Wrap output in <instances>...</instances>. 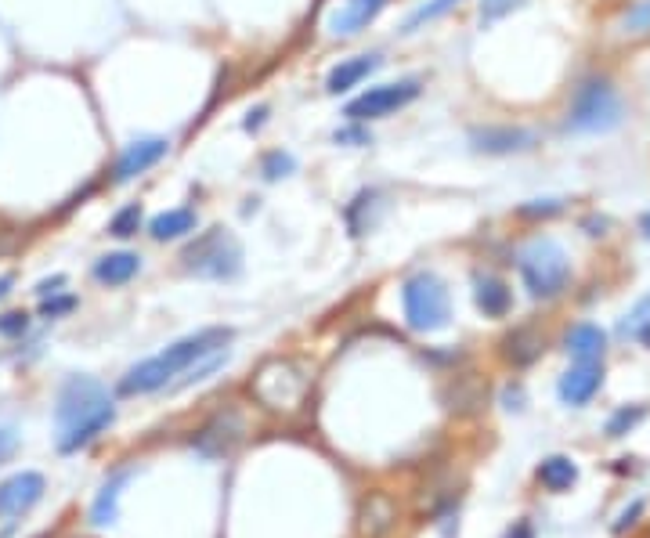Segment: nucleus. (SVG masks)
Returning <instances> with one entry per match:
<instances>
[{
    "mask_svg": "<svg viewBox=\"0 0 650 538\" xmlns=\"http://www.w3.org/2000/svg\"><path fill=\"white\" fill-rule=\"evenodd\" d=\"M307 390H311V376L297 358H268L253 372L250 380V394L264 405L268 412H297L307 401Z\"/></svg>",
    "mask_w": 650,
    "mask_h": 538,
    "instance_id": "obj_3",
    "label": "nucleus"
},
{
    "mask_svg": "<svg viewBox=\"0 0 650 538\" xmlns=\"http://www.w3.org/2000/svg\"><path fill=\"white\" fill-rule=\"evenodd\" d=\"M474 149L477 152H488V156H506V152H524L531 149V134L520 127H484V130H474Z\"/></svg>",
    "mask_w": 650,
    "mask_h": 538,
    "instance_id": "obj_17",
    "label": "nucleus"
},
{
    "mask_svg": "<svg viewBox=\"0 0 650 538\" xmlns=\"http://www.w3.org/2000/svg\"><path fill=\"white\" fill-rule=\"evenodd\" d=\"M138 271H141V257H138V253H130V250L105 253V257L94 260V279L102 282V286H109V289L127 286Z\"/></svg>",
    "mask_w": 650,
    "mask_h": 538,
    "instance_id": "obj_20",
    "label": "nucleus"
},
{
    "mask_svg": "<svg viewBox=\"0 0 650 538\" xmlns=\"http://www.w3.org/2000/svg\"><path fill=\"white\" fill-rule=\"evenodd\" d=\"M242 434H246L242 416L235 409H224L192 437V448L203 455V459H228V455L239 448Z\"/></svg>",
    "mask_w": 650,
    "mask_h": 538,
    "instance_id": "obj_9",
    "label": "nucleus"
},
{
    "mask_svg": "<svg viewBox=\"0 0 650 538\" xmlns=\"http://www.w3.org/2000/svg\"><path fill=\"white\" fill-rule=\"evenodd\" d=\"M380 192H372V188H365V192H358L351 199V206L344 210V217H347V228H351V235L354 239H362L365 235V228H372L376 224V217H372V210H380Z\"/></svg>",
    "mask_w": 650,
    "mask_h": 538,
    "instance_id": "obj_22",
    "label": "nucleus"
},
{
    "mask_svg": "<svg viewBox=\"0 0 650 538\" xmlns=\"http://www.w3.org/2000/svg\"><path fill=\"white\" fill-rule=\"evenodd\" d=\"M47 492L44 474L37 470H22V474L8 477L0 484V517H22L26 510H33Z\"/></svg>",
    "mask_w": 650,
    "mask_h": 538,
    "instance_id": "obj_12",
    "label": "nucleus"
},
{
    "mask_svg": "<svg viewBox=\"0 0 650 538\" xmlns=\"http://www.w3.org/2000/svg\"><path fill=\"white\" fill-rule=\"evenodd\" d=\"M600 387H604L600 362H589V365L575 362V369H567L564 380H560V398H564V405H589Z\"/></svg>",
    "mask_w": 650,
    "mask_h": 538,
    "instance_id": "obj_15",
    "label": "nucleus"
},
{
    "mask_svg": "<svg viewBox=\"0 0 650 538\" xmlns=\"http://www.w3.org/2000/svg\"><path fill=\"white\" fill-rule=\"evenodd\" d=\"M423 91L419 80H398V84H376L365 94L351 98L344 105V116L351 123H372V120H387L394 112H401L405 105H412Z\"/></svg>",
    "mask_w": 650,
    "mask_h": 538,
    "instance_id": "obj_8",
    "label": "nucleus"
},
{
    "mask_svg": "<svg viewBox=\"0 0 650 538\" xmlns=\"http://www.w3.org/2000/svg\"><path fill=\"white\" fill-rule=\"evenodd\" d=\"M199 228V214L192 206H174V210H163L149 221V235L156 242H174V239H188V235Z\"/></svg>",
    "mask_w": 650,
    "mask_h": 538,
    "instance_id": "obj_19",
    "label": "nucleus"
},
{
    "mask_svg": "<svg viewBox=\"0 0 650 538\" xmlns=\"http://www.w3.org/2000/svg\"><path fill=\"white\" fill-rule=\"evenodd\" d=\"M333 141H336V145H369L372 134L362 127V123H351V127H340V130H336Z\"/></svg>",
    "mask_w": 650,
    "mask_h": 538,
    "instance_id": "obj_32",
    "label": "nucleus"
},
{
    "mask_svg": "<svg viewBox=\"0 0 650 538\" xmlns=\"http://www.w3.org/2000/svg\"><path fill=\"white\" fill-rule=\"evenodd\" d=\"M138 477V466H120V470H112L109 477L102 481L98 495H94L91 510H87V520H91V528H109L120 520V499H123V488Z\"/></svg>",
    "mask_w": 650,
    "mask_h": 538,
    "instance_id": "obj_11",
    "label": "nucleus"
},
{
    "mask_svg": "<svg viewBox=\"0 0 650 538\" xmlns=\"http://www.w3.org/2000/svg\"><path fill=\"white\" fill-rule=\"evenodd\" d=\"M564 210V203H557V199H546V203H539V206H524L520 214L524 217H549V214H560Z\"/></svg>",
    "mask_w": 650,
    "mask_h": 538,
    "instance_id": "obj_35",
    "label": "nucleus"
},
{
    "mask_svg": "<svg viewBox=\"0 0 650 538\" xmlns=\"http://www.w3.org/2000/svg\"><path fill=\"white\" fill-rule=\"evenodd\" d=\"M235 340V333L228 325H210V329H199V333L185 336L170 344L167 351L152 354L145 362H138L134 369H127V376L120 380V394L123 398H138V394H156V390L167 387L174 376L195 369V365L210 358L217 351H228V344Z\"/></svg>",
    "mask_w": 650,
    "mask_h": 538,
    "instance_id": "obj_2",
    "label": "nucleus"
},
{
    "mask_svg": "<svg viewBox=\"0 0 650 538\" xmlns=\"http://www.w3.org/2000/svg\"><path fill=\"white\" fill-rule=\"evenodd\" d=\"M640 232H643V235H647V239H650V214H647V217H643V221H640Z\"/></svg>",
    "mask_w": 650,
    "mask_h": 538,
    "instance_id": "obj_42",
    "label": "nucleus"
},
{
    "mask_svg": "<svg viewBox=\"0 0 650 538\" xmlns=\"http://www.w3.org/2000/svg\"><path fill=\"white\" fill-rule=\"evenodd\" d=\"M141 224H145V210H141V203H127L123 210L112 214L109 235H116V239H134V235L141 232Z\"/></svg>",
    "mask_w": 650,
    "mask_h": 538,
    "instance_id": "obj_25",
    "label": "nucleus"
},
{
    "mask_svg": "<svg viewBox=\"0 0 650 538\" xmlns=\"http://www.w3.org/2000/svg\"><path fill=\"white\" fill-rule=\"evenodd\" d=\"M640 340L650 347V318H647V322H643V329H640Z\"/></svg>",
    "mask_w": 650,
    "mask_h": 538,
    "instance_id": "obj_41",
    "label": "nucleus"
},
{
    "mask_svg": "<svg viewBox=\"0 0 650 538\" xmlns=\"http://www.w3.org/2000/svg\"><path fill=\"white\" fill-rule=\"evenodd\" d=\"M383 65L380 55H354V58H344L340 65H333L329 69V76H325V91L329 94H347L354 91V87H362L365 80H369L376 69Z\"/></svg>",
    "mask_w": 650,
    "mask_h": 538,
    "instance_id": "obj_14",
    "label": "nucleus"
},
{
    "mask_svg": "<svg viewBox=\"0 0 650 538\" xmlns=\"http://www.w3.org/2000/svg\"><path fill=\"white\" fill-rule=\"evenodd\" d=\"M622 123V98L614 91L611 80H585L571 98L564 127L571 134H607Z\"/></svg>",
    "mask_w": 650,
    "mask_h": 538,
    "instance_id": "obj_6",
    "label": "nucleus"
},
{
    "mask_svg": "<svg viewBox=\"0 0 650 538\" xmlns=\"http://www.w3.org/2000/svg\"><path fill=\"white\" fill-rule=\"evenodd\" d=\"M640 419H643V409H622V412H614L611 423H607V434H611V437L629 434V430L636 427Z\"/></svg>",
    "mask_w": 650,
    "mask_h": 538,
    "instance_id": "obj_29",
    "label": "nucleus"
},
{
    "mask_svg": "<svg viewBox=\"0 0 650 538\" xmlns=\"http://www.w3.org/2000/svg\"><path fill=\"white\" fill-rule=\"evenodd\" d=\"M474 300L477 307H481L484 318H506L513 307V293L510 286L502 279H495V275H477L474 279Z\"/></svg>",
    "mask_w": 650,
    "mask_h": 538,
    "instance_id": "obj_21",
    "label": "nucleus"
},
{
    "mask_svg": "<svg viewBox=\"0 0 650 538\" xmlns=\"http://www.w3.org/2000/svg\"><path fill=\"white\" fill-rule=\"evenodd\" d=\"M520 279L535 300H553L571 282V260L553 239H539L520 253Z\"/></svg>",
    "mask_w": 650,
    "mask_h": 538,
    "instance_id": "obj_7",
    "label": "nucleus"
},
{
    "mask_svg": "<svg viewBox=\"0 0 650 538\" xmlns=\"http://www.w3.org/2000/svg\"><path fill=\"white\" fill-rule=\"evenodd\" d=\"M116 423L112 394L91 376H69L55 401V430L58 452L73 455L105 434Z\"/></svg>",
    "mask_w": 650,
    "mask_h": 538,
    "instance_id": "obj_1",
    "label": "nucleus"
},
{
    "mask_svg": "<svg viewBox=\"0 0 650 538\" xmlns=\"http://www.w3.org/2000/svg\"><path fill=\"white\" fill-rule=\"evenodd\" d=\"M62 286H65V275H55V279H44L37 286V297L40 300H47V297H55V293H62Z\"/></svg>",
    "mask_w": 650,
    "mask_h": 538,
    "instance_id": "obj_38",
    "label": "nucleus"
},
{
    "mask_svg": "<svg viewBox=\"0 0 650 538\" xmlns=\"http://www.w3.org/2000/svg\"><path fill=\"white\" fill-rule=\"evenodd\" d=\"M26 329H29L26 311H8V315H0V336L15 340V336H26Z\"/></svg>",
    "mask_w": 650,
    "mask_h": 538,
    "instance_id": "obj_30",
    "label": "nucleus"
},
{
    "mask_svg": "<svg viewBox=\"0 0 650 538\" xmlns=\"http://www.w3.org/2000/svg\"><path fill=\"white\" fill-rule=\"evenodd\" d=\"M513 8H520V0H481V22L488 26V22L502 19V15Z\"/></svg>",
    "mask_w": 650,
    "mask_h": 538,
    "instance_id": "obj_33",
    "label": "nucleus"
},
{
    "mask_svg": "<svg viewBox=\"0 0 650 538\" xmlns=\"http://www.w3.org/2000/svg\"><path fill=\"white\" fill-rule=\"evenodd\" d=\"M625 33H650V0L636 4V8L625 15Z\"/></svg>",
    "mask_w": 650,
    "mask_h": 538,
    "instance_id": "obj_31",
    "label": "nucleus"
},
{
    "mask_svg": "<svg viewBox=\"0 0 650 538\" xmlns=\"http://www.w3.org/2000/svg\"><path fill=\"white\" fill-rule=\"evenodd\" d=\"M506 538H535V528H531L528 520H517V524L506 531Z\"/></svg>",
    "mask_w": 650,
    "mask_h": 538,
    "instance_id": "obj_39",
    "label": "nucleus"
},
{
    "mask_svg": "<svg viewBox=\"0 0 650 538\" xmlns=\"http://www.w3.org/2000/svg\"><path fill=\"white\" fill-rule=\"evenodd\" d=\"M383 8H387V0H344L329 19V33L333 37H358L362 29H369L380 19Z\"/></svg>",
    "mask_w": 650,
    "mask_h": 538,
    "instance_id": "obj_13",
    "label": "nucleus"
},
{
    "mask_svg": "<svg viewBox=\"0 0 650 538\" xmlns=\"http://www.w3.org/2000/svg\"><path fill=\"white\" fill-rule=\"evenodd\" d=\"M297 170V159L289 156L286 149H271L260 156V177L264 181H279V177H289Z\"/></svg>",
    "mask_w": 650,
    "mask_h": 538,
    "instance_id": "obj_27",
    "label": "nucleus"
},
{
    "mask_svg": "<svg viewBox=\"0 0 650 538\" xmlns=\"http://www.w3.org/2000/svg\"><path fill=\"white\" fill-rule=\"evenodd\" d=\"M11 293V275H0V300Z\"/></svg>",
    "mask_w": 650,
    "mask_h": 538,
    "instance_id": "obj_40",
    "label": "nucleus"
},
{
    "mask_svg": "<svg viewBox=\"0 0 650 538\" xmlns=\"http://www.w3.org/2000/svg\"><path fill=\"white\" fill-rule=\"evenodd\" d=\"M539 481L549 492H567L578 481V466L567 455H549V459L539 463Z\"/></svg>",
    "mask_w": 650,
    "mask_h": 538,
    "instance_id": "obj_23",
    "label": "nucleus"
},
{
    "mask_svg": "<svg viewBox=\"0 0 650 538\" xmlns=\"http://www.w3.org/2000/svg\"><path fill=\"white\" fill-rule=\"evenodd\" d=\"M167 152H170L167 138H134L127 149L116 156L109 181L112 185H127V181H134V177L149 174L159 159H167Z\"/></svg>",
    "mask_w": 650,
    "mask_h": 538,
    "instance_id": "obj_10",
    "label": "nucleus"
},
{
    "mask_svg": "<svg viewBox=\"0 0 650 538\" xmlns=\"http://www.w3.org/2000/svg\"><path fill=\"white\" fill-rule=\"evenodd\" d=\"M401 307L412 333H441L452 322V297L434 271H416L401 286Z\"/></svg>",
    "mask_w": 650,
    "mask_h": 538,
    "instance_id": "obj_5",
    "label": "nucleus"
},
{
    "mask_svg": "<svg viewBox=\"0 0 650 538\" xmlns=\"http://www.w3.org/2000/svg\"><path fill=\"white\" fill-rule=\"evenodd\" d=\"M264 120H268V105H257V109L246 112V123H242V127L250 130V134H257V130L264 127Z\"/></svg>",
    "mask_w": 650,
    "mask_h": 538,
    "instance_id": "obj_37",
    "label": "nucleus"
},
{
    "mask_svg": "<svg viewBox=\"0 0 650 538\" xmlns=\"http://www.w3.org/2000/svg\"><path fill=\"white\" fill-rule=\"evenodd\" d=\"M76 304H80V300L69 297V293H55V297H47L44 304H40V315L62 318V315H69V311H76Z\"/></svg>",
    "mask_w": 650,
    "mask_h": 538,
    "instance_id": "obj_28",
    "label": "nucleus"
},
{
    "mask_svg": "<svg viewBox=\"0 0 650 538\" xmlns=\"http://www.w3.org/2000/svg\"><path fill=\"white\" fill-rule=\"evenodd\" d=\"M15 448H19V434H15L11 427H0V466L15 455Z\"/></svg>",
    "mask_w": 650,
    "mask_h": 538,
    "instance_id": "obj_34",
    "label": "nucleus"
},
{
    "mask_svg": "<svg viewBox=\"0 0 650 538\" xmlns=\"http://www.w3.org/2000/svg\"><path fill=\"white\" fill-rule=\"evenodd\" d=\"M640 513H643V502H632L629 510H625L622 517L614 520V535H622L625 528H632V524H636V517H640Z\"/></svg>",
    "mask_w": 650,
    "mask_h": 538,
    "instance_id": "obj_36",
    "label": "nucleus"
},
{
    "mask_svg": "<svg viewBox=\"0 0 650 538\" xmlns=\"http://www.w3.org/2000/svg\"><path fill=\"white\" fill-rule=\"evenodd\" d=\"M181 268L195 279L232 282L242 275V246L228 228H206L181 253Z\"/></svg>",
    "mask_w": 650,
    "mask_h": 538,
    "instance_id": "obj_4",
    "label": "nucleus"
},
{
    "mask_svg": "<svg viewBox=\"0 0 650 538\" xmlns=\"http://www.w3.org/2000/svg\"><path fill=\"white\" fill-rule=\"evenodd\" d=\"M567 354L575 358L578 365H589V362H604V351H607V333L600 325L593 322H582L575 325L571 333H567Z\"/></svg>",
    "mask_w": 650,
    "mask_h": 538,
    "instance_id": "obj_18",
    "label": "nucleus"
},
{
    "mask_svg": "<svg viewBox=\"0 0 650 538\" xmlns=\"http://www.w3.org/2000/svg\"><path fill=\"white\" fill-rule=\"evenodd\" d=\"M459 4H463V0H427V4H419V8L412 11L401 29H405V33H416V29H423L427 22H437L441 15H448L452 8H459Z\"/></svg>",
    "mask_w": 650,
    "mask_h": 538,
    "instance_id": "obj_26",
    "label": "nucleus"
},
{
    "mask_svg": "<svg viewBox=\"0 0 650 538\" xmlns=\"http://www.w3.org/2000/svg\"><path fill=\"white\" fill-rule=\"evenodd\" d=\"M542 351V340L531 329H517V333L506 336V358H510L513 365H528L535 362Z\"/></svg>",
    "mask_w": 650,
    "mask_h": 538,
    "instance_id": "obj_24",
    "label": "nucleus"
},
{
    "mask_svg": "<svg viewBox=\"0 0 650 538\" xmlns=\"http://www.w3.org/2000/svg\"><path fill=\"white\" fill-rule=\"evenodd\" d=\"M398 524V506L387 499V495H369L362 502V510H358V531L362 538H387Z\"/></svg>",
    "mask_w": 650,
    "mask_h": 538,
    "instance_id": "obj_16",
    "label": "nucleus"
}]
</instances>
